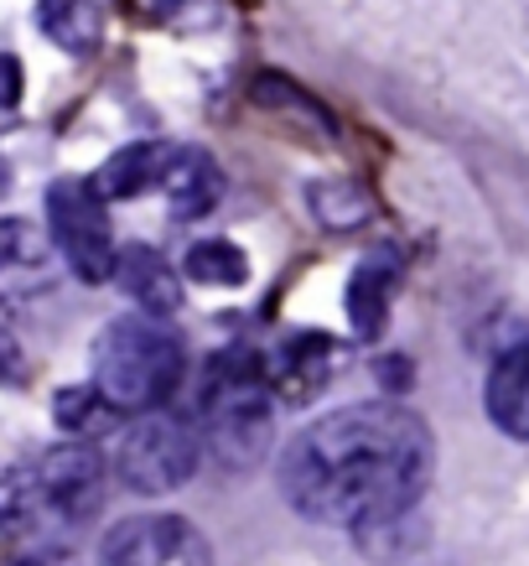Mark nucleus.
I'll use <instances>...</instances> for the list:
<instances>
[{
    "mask_svg": "<svg viewBox=\"0 0 529 566\" xmlns=\"http://www.w3.org/2000/svg\"><path fill=\"white\" fill-rule=\"evenodd\" d=\"M436 473L426 421L394 400H359L311 421L281 452V494L311 525L369 531L405 520Z\"/></svg>",
    "mask_w": 529,
    "mask_h": 566,
    "instance_id": "1",
    "label": "nucleus"
},
{
    "mask_svg": "<svg viewBox=\"0 0 529 566\" xmlns=\"http://www.w3.org/2000/svg\"><path fill=\"white\" fill-rule=\"evenodd\" d=\"M104 504V458L94 442H57L36 463L0 473V531L17 541H63Z\"/></svg>",
    "mask_w": 529,
    "mask_h": 566,
    "instance_id": "2",
    "label": "nucleus"
},
{
    "mask_svg": "<svg viewBox=\"0 0 529 566\" xmlns=\"http://www.w3.org/2000/svg\"><path fill=\"white\" fill-rule=\"evenodd\" d=\"M275 442V400L265 385V364L250 348L213 354L203 375V452L229 473H250L265 463Z\"/></svg>",
    "mask_w": 529,
    "mask_h": 566,
    "instance_id": "3",
    "label": "nucleus"
},
{
    "mask_svg": "<svg viewBox=\"0 0 529 566\" xmlns=\"http://www.w3.org/2000/svg\"><path fill=\"white\" fill-rule=\"evenodd\" d=\"M188 375V348L161 317H115L94 344V390L115 411H161Z\"/></svg>",
    "mask_w": 529,
    "mask_h": 566,
    "instance_id": "4",
    "label": "nucleus"
},
{
    "mask_svg": "<svg viewBox=\"0 0 529 566\" xmlns=\"http://www.w3.org/2000/svg\"><path fill=\"white\" fill-rule=\"evenodd\" d=\"M203 463V427H192L177 411H140L136 427H125L115 442V479L140 499H167L188 489Z\"/></svg>",
    "mask_w": 529,
    "mask_h": 566,
    "instance_id": "5",
    "label": "nucleus"
},
{
    "mask_svg": "<svg viewBox=\"0 0 529 566\" xmlns=\"http://www.w3.org/2000/svg\"><path fill=\"white\" fill-rule=\"evenodd\" d=\"M47 234L63 250V260H68V271L78 281H88V286L115 281L120 244H115L104 198L88 188V177H63V182L47 188Z\"/></svg>",
    "mask_w": 529,
    "mask_h": 566,
    "instance_id": "6",
    "label": "nucleus"
},
{
    "mask_svg": "<svg viewBox=\"0 0 529 566\" xmlns=\"http://www.w3.org/2000/svg\"><path fill=\"white\" fill-rule=\"evenodd\" d=\"M99 566H213V546L182 515H125L104 531Z\"/></svg>",
    "mask_w": 529,
    "mask_h": 566,
    "instance_id": "7",
    "label": "nucleus"
},
{
    "mask_svg": "<svg viewBox=\"0 0 529 566\" xmlns=\"http://www.w3.org/2000/svg\"><path fill=\"white\" fill-rule=\"evenodd\" d=\"M342 364H348V348L338 338H327V333H296L281 344V359H275V385L286 400H311V395H322V385L338 375Z\"/></svg>",
    "mask_w": 529,
    "mask_h": 566,
    "instance_id": "8",
    "label": "nucleus"
},
{
    "mask_svg": "<svg viewBox=\"0 0 529 566\" xmlns=\"http://www.w3.org/2000/svg\"><path fill=\"white\" fill-rule=\"evenodd\" d=\"M115 281L146 317H171L182 307V275L171 271L167 255L151 244H125L120 260H115Z\"/></svg>",
    "mask_w": 529,
    "mask_h": 566,
    "instance_id": "9",
    "label": "nucleus"
},
{
    "mask_svg": "<svg viewBox=\"0 0 529 566\" xmlns=\"http://www.w3.org/2000/svg\"><path fill=\"white\" fill-rule=\"evenodd\" d=\"M483 406L504 437L529 442V344H514L494 359L488 385H483Z\"/></svg>",
    "mask_w": 529,
    "mask_h": 566,
    "instance_id": "10",
    "label": "nucleus"
},
{
    "mask_svg": "<svg viewBox=\"0 0 529 566\" xmlns=\"http://www.w3.org/2000/svg\"><path fill=\"white\" fill-rule=\"evenodd\" d=\"M167 167H171L167 140H130L125 151H115L99 172L88 177V188L99 192L104 203H125V198H140V192L161 188Z\"/></svg>",
    "mask_w": 529,
    "mask_h": 566,
    "instance_id": "11",
    "label": "nucleus"
},
{
    "mask_svg": "<svg viewBox=\"0 0 529 566\" xmlns=\"http://www.w3.org/2000/svg\"><path fill=\"white\" fill-rule=\"evenodd\" d=\"M161 192H167V208L177 213V219H203V213H213L219 198H223L219 161H213L208 151H198V146L171 151V167H167V177H161Z\"/></svg>",
    "mask_w": 529,
    "mask_h": 566,
    "instance_id": "12",
    "label": "nucleus"
},
{
    "mask_svg": "<svg viewBox=\"0 0 529 566\" xmlns=\"http://www.w3.org/2000/svg\"><path fill=\"white\" fill-rule=\"evenodd\" d=\"M400 281V255L394 250H379L348 275V323H353V338H379L384 333V317H390V292Z\"/></svg>",
    "mask_w": 529,
    "mask_h": 566,
    "instance_id": "13",
    "label": "nucleus"
},
{
    "mask_svg": "<svg viewBox=\"0 0 529 566\" xmlns=\"http://www.w3.org/2000/svg\"><path fill=\"white\" fill-rule=\"evenodd\" d=\"M36 27L52 48L68 57H94L104 42V11L99 0H36Z\"/></svg>",
    "mask_w": 529,
    "mask_h": 566,
    "instance_id": "14",
    "label": "nucleus"
},
{
    "mask_svg": "<svg viewBox=\"0 0 529 566\" xmlns=\"http://www.w3.org/2000/svg\"><path fill=\"white\" fill-rule=\"evenodd\" d=\"M307 208H311V219L322 223V229H332V234H353V229H363V223L374 219V198L353 177H311Z\"/></svg>",
    "mask_w": 529,
    "mask_h": 566,
    "instance_id": "15",
    "label": "nucleus"
},
{
    "mask_svg": "<svg viewBox=\"0 0 529 566\" xmlns=\"http://www.w3.org/2000/svg\"><path fill=\"white\" fill-rule=\"evenodd\" d=\"M182 275H188L192 286H208V292L244 286V281H250V255H244L234 240H198L188 255H182Z\"/></svg>",
    "mask_w": 529,
    "mask_h": 566,
    "instance_id": "16",
    "label": "nucleus"
},
{
    "mask_svg": "<svg viewBox=\"0 0 529 566\" xmlns=\"http://www.w3.org/2000/svg\"><path fill=\"white\" fill-rule=\"evenodd\" d=\"M104 411H115V406L94 385H68V390L52 395V416H57V427L68 431H94L104 421Z\"/></svg>",
    "mask_w": 529,
    "mask_h": 566,
    "instance_id": "17",
    "label": "nucleus"
},
{
    "mask_svg": "<svg viewBox=\"0 0 529 566\" xmlns=\"http://www.w3.org/2000/svg\"><path fill=\"white\" fill-rule=\"evenodd\" d=\"M42 250V229L27 219H0V271L6 265H27Z\"/></svg>",
    "mask_w": 529,
    "mask_h": 566,
    "instance_id": "18",
    "label": "nucleus"
},
{
    "mask_svg": "<svg viewBox=\"0 0 529 566\" xmlns=\"http://www.w3.org/2000/svg\"><path fill=\"white\" fill-rule=\"evenodd\" d=\"M21 104V63L11 52H0V120Z\"/></svg>",
    "mask_w": 529,
    "mask_h": 566,
    "instance_id": "19",
    "label": "nucleus"
},
{
    "mask_svg": "<svg viewBox=\"0 0 529 566\" xmlns=\"http://www.w3.org/2000/svg\"><path fill=\"white\" fill-rule=\"evenodd\" d=\"M379 375L390 379V390H405V379H410V364H405V359H379Z\"/></svg>",
    "mask_w": 529,
    "mask_h": 566,
    "instance_id": "20",
    "label": "nucleus"
},
{
    "mask_svg": "<svg viewBox=\"0 0 529 566\" xmlns=\"http://www.w3.org/2000/svg\"><path fill=\"white\" fill-rule=\"evenodd\" d=\"M0 379H21V359L6 344H0Z\"/></svg>",
    "mask_w": 529,
    "mask_h": 566,
    "instance_id": "21",
    "label": "nucleus"
},
{
    "mask_svg": "<svg viewBox=\"0 0 529 566\" xmlns=\"http://www.w3.org/2000/svg\"><path fill=\"white\" fill-rule=\"evenodd\" d=\"M0 566H42V556H6Z\"/></svg>",
    "mask_w": 529,
    "mask_h": 566,
    "instance_id": "22",
    "label": "nucleus"
},
{
    "mask_svg": "<svg viewBox=\"0 0 529 566\" xmlns=\"http://www.w3.org/2000/svg\"><path fill=\"white\" fill-rule=\"evenodd\" d=\"M11 188V167H6V161H0V192Z\"/></svg>",
    "mask_w": 529,
    "mask_h": 566,
    "instance_id": "23",
    "label": "nucleus"
}]
</instances>
